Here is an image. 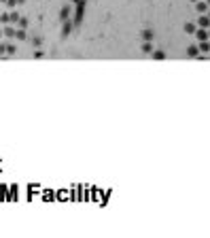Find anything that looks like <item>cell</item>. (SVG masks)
I'll return each mask as SVG.
<instances>
[{
  "instance_id": "14",
  "label": "cell",
  "mask_w": 210,
  "mask_h": 238,
  "mask_svg": "<svg viewBox=\"0 0 210 238\" xmlns=\"http://www.w3.org/2000/svg\"><path fill=\"white\" fill-rule=\"evenodd\" d=\"M32 45H34V47H41V45H42V38H38V36H36V38L32 41Z\"/></svg>"
},
{
  "instance_id": "5",
  "label": "cell",
  "mask_w": 210,
  "mask_h": 238,
  "mask_svg": "<svg viewBox=\"0 0 210 238\" xmlns=\"http://www.w3.org/2000/svg\"><path fill=\"white\" fill-rule=\"evenodd\" d=\"M187 53H189V55H191V57H197V55H200V49L195 47V45H191V47L187 49Z\"/></svg>"
},
{
  "instance_id": "6",
  "label": "cell",
  "mask_w": 210,
  "mask_h": 238,
  "mask_svg": "<svg viewBox=\"0 0 210 238\" xmlns=\"http://www.w3.org/2000/svg\"><path fill=\"white\" fill-rule=\"evenodd\" d=\"M13 36H15V38H19V41H24V38H26V30H24V28H19V30H15V34H13Z\"/></svg>"
},
{
  "instance_id": "12",
  "label": "cell",
  "mask_w": 210,
  "mask_h": 238,
  "mask_svg": "<svg viewBox=\"0 0 210 238\" xmlns=\"http://www.w3.org/2000/svg\"><path fill=\"white\" fill-rule=\"evenodd\" d=\"M153 57H155V60H164L166 53H164V51H153Z\"/></svg>"
},
{
  "instance_id": "15",
  "label": "cell",
  "mask_w": 210,
  "mask_h": 238,
  "mask_svg": "<svg viewBox=\"0 0 210 238\" xmlns=\"http://www.w3.org/2000/svg\"><path fill=\"white\" fill-rule=\"evenodd\" d=\"M0 19H2V24H9V13H2Z\"/></svg>"
},
{
  "instance_id": "1",
  "label": "cell",
  "mask_w": 210,
  "mask_h": 238,
  "mask_svg": "<svg viewBox=\"0 0 210 238\" xmlns=\"http://www.w3.org/2000/svg\"><path fill=\"white\" fill-rule=\"evenodd\" d=\"M195 34H197V41H208V28L195 30Z\"/></svg>"
},
{
  "instance_id": "3",
  "label": "cell",
  "mask_w": 210,
  "mask_h": 238,
  "mask_svg": "<svg viewBox=\"0 0 210 238\" xmlns=\"http://www.w3.org/2000/svg\"><path fill=\"white\" fill-rule=\"evenodd\" d=\"M195 9H197L200 13H208V2H206V0H200V2L195 4Z\"/></svg>"
},
{
  "instance_id": "8",
  "label": "cell",
  "mask_w": 210,
  "mask_h": 238,
  "mask_svg": "<svg viewBox=\"0 0 210 238\" xmlns=\"http://www.w3.org/2000/svg\"><path fill=\"white\" fill-rule=\"evenodd\" d=\"M17 26L26 30V28H28V19H26V17H19V19H17Z\"/></svg>"
},
{
  "instance_id": "13",
  "label": "cell",
  "mask_w": 210,
  "mask_h": 238,
  "mask_svg": "<svg viewBox=\"0 0 210 238\" xmlns=\"http://www.w3.org/2000/svg\"><path fill=\"white\" fill-rule=\"evenodd\" d=\"M68 11H70V4H66V6H64V11H62V19H66V17H68Z\"/></svg>"
},
{
  "instance_id": "2",
  "label": "cell",
  "mask_w": 210,
  "mask_h": 238,
  "mask_svg": "<svg viewBox=\"0 0 210 238\" xmlns=\"http://www.w3.org/2000/svg\"><path fill=\"white\" fill-rule=\"evenodd\" d=\"M197 24H200V28H208V26H210V19H208V15H206V13H202V17L197 19Z\"/></svg>"
},
{
  "instance_id": "16",
  "label": "cell",
  "mask_w": 210,
  "mask_h": 238,
  "mask_svg": "<svg viewBox=\"0 0 210 238\" xmlns=\"http://www.w3.org/2000/svg\"><path fill=\"white\" fill-rule=\"evenodd\" d=\"M24 2H26V0H15V4H24Z\"/></svg>"
},
{
  "instance_id": "11",
  "label": "cell",
  "mask_w": 210,
  "mask_h": 238,
  "mask_svg": "<svg viewBox=\"0 0 210 238\" xmlns=\"http://www.w3.org/2000/svg\"><path fill=\"white\" fill-rule=\"evenodd\" d=\"M2 34H6V36H13V34H15V30H13L11 26H6V28L2 30Z\"/></svg>"
},
{
  "instance_id": "7",
  "label": "cell",
  "mask_w": 210,
  "mask_h": 238,
  "mask_svg": "<svg viewBox=\"0 0 210 238\" xmlns=\"http://www.w3.org/2000/svg\"><path fill=\"white\" fill-rule=\"evenodd\" d=\"M195 24H185V32H189V34H195Z\"/></svg>"
},
{
  "instance_id": "18",
  "label": "cell",
  "mask_w": 210,
  "mask_h": 238,
  "mask_svg": "<svg viewBox=\"0 0 210 238\" xmlns=\"http://www.w3.org/2000/svg\"><path fill=\"white\" fill-rule=\"evenodd\" d=\"M0 36H2V30H0Z\"/></svg>"
},
{
  "instance_id": "19",
  "label": "cell",
  "mask_w": 210,
  "mask_h": 238,
  "mask_svg": "<svg viewBox=\"0 0 210 238\" xmlns=\"http://www.w3.org/2000/svg\"><path fill=\"white\" fill-rule=\"evenodd\" d=\"M2 2H6V0H2Z\"/></svg>"
},
{
  "instance_id": "4",
  "label": "cell",
  "mask_w": 210,
  "mask_h": 238,
  "mask_svg": "<svg viewBox=\"0 0 210 238\" xmlns=\"http://www.w3.org/2000/svg\"><path fill=\"white\" fill-rule=\"evenodd\" d=\"M200 53H208L210 51V45H208V41H200Z\"/></svg>"
},
{
  "instance_id": "17",
  "label": "cell",
  "mask_w": 210,
  "mask_h": 238,
  "mask_svg": "<svg viewBox=\"0 0 210 238\" xmlns=\"http://www.w3.org/2000/svg\"><path fill=\"white\" fill-rule=\"evenodd\" d=\"M0 26H2V19H0Z\"/></svg>"
},
{
  "instance_id": "9",
  "label": "cell",
  "mask_w": 210,
  "mask_h": 238,
  "mask_svg": "<svg viewBox=\"0 0 210 238\" xmlns=\"http://www.w3.org/2000/svg\"><path fill=\"white\" fill-rule=\"evenodd\" d=\"M142 41H153V32H151V30H144V32H142Z\"/></svg>"
},
{
  "instance_id": "10",
  "label": "cell",
  "mask_w": 210,
  "mask_h": 238,
  "mask_svg": "<svg viewBox=\"0 0 210 238\" xmlns=\"http://www.w3.org/2000/svg\"><path fill=\"white\" fill-rule=\"evenodd\" d=\"M4 53L13 55V53H15V45H4Z\"/></svg>"
}]
</instances>
